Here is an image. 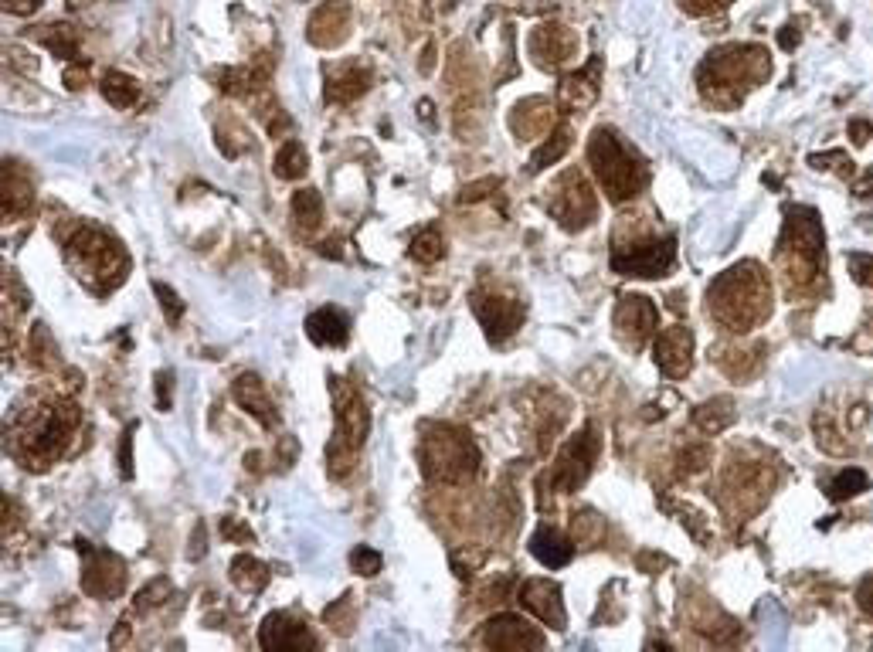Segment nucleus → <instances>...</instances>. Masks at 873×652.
Instances as JSON below:
<instances>
[{
	"instance_id": "f257e3e1",
	"label": "nucleus",
	"mask_w": 873,
	"mask_h": 652,
	"mask_svg": "<svg viewBox=\"0 0 873 652\" xmlns=\"http://www.w3.org/2000/svg\"><path fill=\"white\" fill-rule=\"evenodd\" d=\"M707 303L724 326L751 330L772 313V286L758 262H738L714 279Z\"/></svg>"
},
{
	"instance_id": "f03ea898",
	"label": "nucleus",
	"mask_w": 873,
	"mask_h": 652,
	"mask_svg": "<svg viewBox=\"0 0 873 652\" xmlns=\"http://www.w3.org/2000/svg\"><path fill=\"white\" fill-rule=\"evenodd\" d=\"M65 262L75 272V279L96 296H106L123 286L130 272V255L109 231L85 225L65 242Z\"/></svg>"
},
{
	"instance_id": "7ed1b4c3",
	"label": "nucleus",
	"mask_w": 873,
	"mask_h": 652,
	"mask_svg": "<svg viewBox=\"0 0 873 652\" xmlns=\"http://www.w3.org/2000/svg\"><path fill=\"white\" fill-rule=\"evenodd\" d=\"M79 422H82V411L75 401L68 398L51 401L34 422H28L14 435L11 452L21 459L24 469H48L51 462H58L68 452Z\"/></svg>"
},
{
	"instance_id": "20e7f679",
	"label": "nucleus",
	"mask_w": 873,
	"mask_h": 652,
	"mask_svg": "<svg viewBox=\"0 0 873 652\" xmlns=\"http://www.w3.org/2000/svg\"><path fill=\"white\" fill-rule=\"evenodd\" d=\"M588 160L602 184V191L609 201L622 204L632 201L639 191H646L649 184V167L636 150H629L612 130H595L588 140Z\"/></svg>"
},
{
	"instance_id": "39448f33",
	"label": "nucleus",
	"mask_w": 873,
	"mask_h": 652,
	"mask_svg": "<svg viewBox=\"0 0 873 652\" xmlns=\"http://www.w3.org/2000/svg\"><path fill=\"white\" fill-rule=\"evenodd\" d=\"M330 394H333V442L327 445V469L337 479H344L354 469V459L361 452L371 428V411H367L364 394L354 388L344 377H330Z\"/></svg>"
},
{
	"instance_id": "423d86ee",
	"label": "nucleus",
	"mask_w": 873,
	"mask_h": 652,
	"mask_svg": "<svg viewBox=\"0 0 873 652\" xmlns=\"http://www.w3.org/2000/svg\"><path fill=\"white\" fill-rule=\"evenodd\" d=\"M418 462H422V473L429 476L432 483L462 486L476 476L479 449L476 442L469 439V432H462V428L435 425V428H425L422 442H418Z\"/></svg>"
},
{
	"instance_id": "0eeeda50",
	"label": "nucleus",
	"mask_w": 873,
	"mask_h": 652,
	"mask_svg": "<svg viewBox=\"0 0 873 652\" xmlns=\"http://www.w3.org/2000/svg\"><path fill=\"white\" fill-rule=\"evenodd\" d=\"M602 456V435H598L595 425H585L575 439H568V445L558 452V462L551 466V473L544 476V483L554 489V493H575V489L585 486V479L595 473V462Z\"/></svg>"
},
{
	"instance_id": "6e6552de",
	"label": "nucleus",
	"mask_w": 873,
	"mask_h": 652,
	"mask_svg": "<svg viewBox=\"0 0 873 652\" xmlns=\"http://www.w3.org/2000/svg\"><path fill=\"white\" fill-rule=\"evenodd\" d=\"M700 72H710V89H704L707 96H721V89H734L738 82L755 85V79L768 75V51H761L755 45H734V48H721L707 58Z\"/></svg>"
},
{
	"instance_id": "1a4fd4ad",
	"label": "nucleus",
	"mask_w": 873,
	"mask_h": 652,
	"mask_svg": "<svg viewBox=\"0 0 873 652\" xmlns=\"http://www.w3.org/2000/svg\"><path fill=\"white\" fill-rule=\"evenodd\" d=\"M547 211L554 214V221L564 228V231H581L595 221V191L585 184V177L578 170H568V174L558 177L554 184L551 197H547Z\"/></svg>"
},
{
	"instance_id": "9d476101",
	"label": "nucleus",
	"mask_w": 873,
	"mask_h": 652,
	"mask_svg": "<svg viewBox=\"0 0 873 652\" xmlns=\"http://www.w3.org/2000/svg\"><path fill=\"white\" fill-rule=\"evenodd\" d=\"M676 262V238H646L629 248H615L612 252V272L632 279H659L673 269Z\"/></svg>"
},
{
	"instance_id": "9b49d317",
	"label": "nucleus",
	"mask_w": 873,
	"mask_h": 652,
	"mask_svg": "<svg viewBox=\"0 0 873 652\" xmlns=\"http://www.w3.org/2000/svg\"><path fill=\"white\" fill-rule=\"evenodd\" d=\"M79 551L85 554V568H82V591L89 598H99V602H109V598H119L126 588V561L113 551H102V547H92L89 540H79Z\"/></svg>"
},
{
	"instance_id": "f8f14e48",
	"label": "nucleus",
	"mask_w": 873,
	"mask_h": 652,
	"mask_svg": "<svg viewBox=\"0 0 873 652\" xmlns=\"http://www.w3.org/2000/svg\"><path fill=\"white\" fill-rule=\"evenodd\" d=\"M778 252H792L795 262H802L809 272H816L823 265V225H819V214L812 208L785 211V231Z\"/></svg>"
},
{
	"instance_id": "ddd939ff",
	"label": "nucleus",
	"mask_w": 873,
	"mask_h": 652,
	"mask_svg": "<svg viewBox=\"0 0 873 652\" xmlns=\"http://www.w3.org/2000/svg\"><path fill=\"white\" fill-rule=\"evenodd\" d=\"M473 313L483 323V333L490 343H507L524 323V303L513 296H496L476 289L473 293Z\"/></svg>"
},
{
	"instance_id": "4468645a",
	"label": "nucleus",
	"mask_w": 873,
	"mask_h": 652,
	"mask_svg": "<svg viewBox=\"0 0 873 652\" xmlns=\"http://www.w3.org/2000/svg\"><path fill=\"white\" fill-rule=\"evenodd\" d=\"M615 333H619L622 343H629V347H643V343H649L656 337V326H659V310L656 303L649 296H622L619 306H615Z\"/></svg>"
},
{
	"instance_id": "2eb2a0df",
	"label": "nucleus",
	"mask_w": 873,
	"mask_h": 652,
	"mask_svg": "<svg viewBox=\"0 0 873 652\" xmlns=\"http://www.w3.org/2000/svg\"><path fill=\"white\" fill-rule=\"evenodd\" d=\"M479 639H483V646L500 649V652L544 649L541 629H534V625L520 619V615H493V619L483 625V636Z\"/></svg>"
},
{
	"instance_id": "dca6fc26",
	"label": "nucleus",
	"mask_w": 873,
	"mask_h": 652,
	"mask_svg": "<svg viewBox=\"0 0 873 652\" xmlns=\"http://www.w3.org/2000/svg\"><path fill=\"white\" fill-rule=\"evenodd\" d=\"M653 360L666 377H687L693 367V333L687 326H666L653 340Z\"/></svg>"
},
{
	"instance_id": "f3484780",
	"label": "nucleus",
	"mask_w": 873,
	"mask_h": 652,
	"mask_svg": "<svg viewBox=\"0 0 873 652\" xmlns=\"http://www.w3.org/2000/svg\"><path fill=\"white\" fill-rule=\"evenodd\" d=\"M306 38L316 48H340L350 38V4L347 0H323L310 14Z\"/></svg>"
},
{
	"instance_id": "a211bd4d",
	"label": "nucleus",
	"mask_w": 873,
	"mask_h": 652,
	"mask_svg": "<svg viewBox=\"0 0 873 652\" xmlns=\"http://www.w3.org/2000/svg\"><path fill=\"white\" fill-rule=\"evenodd\" d=\"M259 646L269 652H296V649H316V639L310 636L306 622L293 619L289 612L265 615L259 629Z\"/></svg>"
},
{
	"instance_id": "6ab92c4d",
	"label": "nucleus",
	"mask_w": 873,
	"mask_h": 652,
	"mask_svg": "<svg viewBox=\"0 0 873 652\" xmlns=\"http://www.w3.org/2000/svg\"><path fill=\"white\" fill-rule=\"evenodd\" d=\"M520 605L527 608L534 619H541L551 629H564L568 625V615H564V598L561 588L547 578H530L524 588H520Z\"/></svg>"
},
{
	"instance_id": "aec40b11",
	"label": "nucleus",
	"mask_w": 873,
	"mask_h": 652,
	"mask_svg": "<svg viewBox=\"0 0 873 652\" xmlns=\"http://www.w3.org/2000/svg\"><path fill=\"white\" fill-rule=\"evenodd\" d=\"M231 398L238 401V408L248 411L262 428H276L279 425V411L272 405L269 391H265L259 374H238L235 384H231Z\"/></svg>"
},
{
	"instance_id": "412c9836",
	"label": "nucleus",
	"mask_w": 873,
	"mask_h": 652,
	"mask_svg": "<svg viewBox=\"0 0 873 652\" xmlns=\"http://www.w3.org/2000/svg\"><path fill=\"white\" fill-rule=\"evenodd\" d=\"M0 191H4L0 201H4L7 218H11V221L24 218V214L31 211V204H34V177H31V170L24 167V163H17V160H7L4 174H0Z\"/></svg>"
},
{
	"instance_id": "4be33fe9",
	"label": "nucleus",
	"mask_w": 873,
	"mask_h": 652,
	"mask_svg": "<svg viewBox=\"0 0 873 652\" xmlns=\"http://www.w3.org/2000/svg\"><path fill=\"white\" fill-rule=\"evenodd\" d=\"M530 51H534L537 65L554 68L571 58V51H575V34L564 28V24H541V28L530 34Z\"/></svg>"
},
{
	"instance_id": "5701e85b",
	"label": "nucleus",
	"mask_w": 873,
	"mask_h": 652,
	"mask_svg": "<svg viewBox=\"0 0 873 652\" xmlns=\"http://www.w3.org/2000/svg\"><path fill=\"white\" fill-rule=\"evenodd\" d=\"M598 85H602V58H592L581 72L568 75V79L561 82L558 89V102L568 113H575V109H588L598 96Z\"/></svg>"
},
{
	"instance_id": "b1692460",
	"label": "nucleus",
	"mask_w": 873,
	"mask_h": 652,
	"mask_svg": "<svg viewBox=\"0 0 873 652\" xmlns=\"http://www.w3.org/2000/svg\"><path fill=\"white\" fill-rule=\"evenodd\" d=\"M306 337L316 347H344L350 337V316L340 306H320L306 316Z\"/></svg>"
},
{
	"instance_id": "393cba45",
	"label": "nucleus",
	"mask_w": 873,
	"mask_h": 652,
	"mask_svg": "<svg viewBox=\"0 0 873 652\" xmlns=\"http://www.w3.org/2000/svg\"><path fill=\"white\" fill-rule=\"evenodd\" d=\"M371 89V72L357 65H340L337 72L327 75V102L333 106H347V102L361 99Z\"/></svg>"
},
{
	"instance_id": "a878e982",
	"label": "nucleus",
	"mask_w": 873,
	"mask_h": 652,
	"mask_svg": "<svg viewBox=\"0 0 873 652\" xmlns=\"http://www.w3.org/2000/svg\"><path fill=\"white\" fill-rule=\"evenodd\" d=\"M530 554H534L544 568H564V564L575 557V540L564 537L561 530L554 527H541L530 537Z\"/></svg>"
},
{
	"instance_id": "bb28decb",
	"label": "nucleus",
	"mask_w": 873,
	"mask_h": 652,
	"mask_svg": "<svg viewBox=\"0 0 873 652\" xmlns=\"http://www.w3.org/2000/svg\"><path fill=\"white\" fill-rule=\"evenodd\" d=\"M231 581H235V588L245 591V595H259V591L272 581V571L265 568L259 557L238 554L235 561H231Z\"/></svg>"
},
{
	"instance_id": "cd10ccee",
	"label": "nucleus",
	"mask_w": 873,
	"mask_h": 652,
	"mask_svg": "<svg viewBox=\"0 0 873 652\" xmlns=\"http://www.w3.org/2000/svg\"><path fill=\"white\" fill-rule=\"evenodd\" d=\"M38 41L45 45L55 58L65 62H79V31L72 24H45V31H38Z\"/></svg>"
},
{
	"instance_id": "c85d7f7f",
	"label": "nucleus",
	"mask_w": 873,
	"mask_h": 652,
	"mask_svg": "<svg viewBox=\"0 0 873 652\" xmlns=\"http://www.w3.org/2000/svg\"><path fill=\"white\" fill-rule=\"evenodd\" d=\"M99 89H102V99L113 102L116 109H133L136 102H140V82L126 72H106Z\"/></svg>"
},
{
	"instance_id": "c756f323",
	"label": "nucleus",
	"mask_w": 873,
	"mask_h": 652,
	"mask_svg": "<svg viewBox=\"0 0 873 652\" xmlns=\"http://www.w3.org/2000/svg\"><path fill=\"white\" fill-rule=\"evenodd\" d=\"M731 422H734L731 398H710L693 411V425H697L704 435H721L724 428H731Z\"/></svg>"
},
{
	"instance_id": "7c9ffc66",
	"label": "nucleus",
	"mask_w": 873,
	"mask_h": 652,
	"mask_svg": "<svg viewBox=\"0 0 873 652\" xmlns=\"http://www.w3.org/2000/svg\"><path fill=\"white\" fill-rule=\"evenodd\" d=\"M28 360L38 371H51L58 367V343L51 337V330L45 323H34L28 333Z\"/></svg>"
},
{
	"instance_id": "2f4dec72",
	"label": "nucleus",
	"mask_w": 873,
	"mask_h": 652,
	"mask_svg": "<svg viewBox=\"0 0 873 652\" xmlns=\"http://www.w3.org/2000/svg\"><path fill=\"white\" fill-rule=\"evenodd\" d=\"M272 170H276L279 180H299L310 170V157H306L303 143L299 140H286L276 153V160H272Z\"/></svg>"
},
{
	"instance_id": "473e14b6",
	"label": "nucleus",
	"mask_w": 873,
	"mask_h": 652,
	"mask_svg": "<svg viewBox=\"0 0 873 652\" xmlns=\"http://www.w3.org/2000/svg\"><path fill=\"white\" fill-rule=\"evenodd\" d=\"M408 255H412L415 262H422V265H432V262L445 259V238H442V231L435 228V225L418 228L415 235H412V245H408Z\"/></svg>"
},
{
	"instance_id": "72a5a7b5",
	"label": "nucleus",
	"mask_w": 873,
	"mask_h": 652,
	"mask_svg": "<svg viewBox=\"0 0 873 652\" xmlns=\"http://www.w3.org/2000/svg\"><path fill=\"white\" fill-rule=\"evenodd\" d=\"M293 218L303 231H313L323 221V194L316 187H303L293 194Z\"/></svg>"
},
{
	"instance_id": "f704fd0d",
	"label": "nucleus",
	"mask_w": 873,
	"mask_h": 652,
	"mask_svg": "<svg viewBox=\"0 0 873 652\" xmlns=\"http://www.w3.org/2000/svg\"><path fill=\"white\" fill-rule=\"evenodd\" d=\"M568 147H571V136H568V130H554L551 136H547V143L541 150L534 153V157H530V170H534V174H541L544 167H551V163H558L564 153H568Z\"/></svg>"
},
{
	"instance_id": "c9c22d12",
	"label": "nucleus",
	"mask_w": 873,
	"mask_h": 652,
	"mask_svg": "<svg viewBox=\"0 0 873 652\" xmlns=\"http://www.w3.org/2000/svg\"><path fill=\"white\" fill-rule=\"evenodd\" d=\"M602 530H605V523L595 510L571 513V540H578V544H598V540H602Z\"/></svg>"
},
{
	"instance_id": "e433bc0d",
	"label": "nucleus",
	"mask_w": 873,
	"mask_h": 652,
	"mask_svg": "<svg viewBox=\"0 0 873 652\" xmlns=\"http://www.w3.org/2000/svg\"><path fill=\"white\" fill-rule=\"evenodd\" d=\"M323 622L330 625L337 636H350L357 625V612H354V602H350V595L337 598L333 605H327V612H323Z\"/></svg>"
},
{
	"instance_id": "4c0bfd02",
	"label": "nucleus",
	"mask_w": 873,
	"mask_h": 652,
	"mask_svg": "<svg viewBox=\"0 0 873 652\" xmlns=\"http://www.w3.org/2000/svg\"><path fill=\"white\" fill-rule=\"evenodd\" d=\"M867 486L870 479L863 469H846V473H840L829 483V500H853V496H860Z\"/></svg>"
},
{
	"instance_id": "58836bf2",
	"label": "nucleus",
	"mask_w": 873,
	"mask_h": 652,
	"mask_svg": "<svg viewBox=\"0 0 873 652\" xmlns=\"http://www.w3.org/2000/svg\"><path fill=\"white\" fill-rule=\"evenodd\" d=\"M170 581L167 578H153L150 585H143L140 588V595H136V602H133V608L136 612H150V608H157V605H164L167 598H170Z\"/></svg>"
},
{
	"instance_id": "ea45409f",
	"label": "nucleus",
	"mask_w": 873,
	"mask_h": 652,
	"mask_svg": "<svg viewBox=\"0 0 873 652\" xmlns=\"http://www.w3.org/2000/svg\"><path fill=\"white\" fill-rule=\"evenodd\" d=\"M218 527H221V537H225L228 544H252V540H255L252 527H248L242 517H231V513L221 517Z\"/></svg>"
},
{
	"instance_id": "a19ab883",
	"label": "nucleus",
	"mask_w": 873,
	"mask_h": 652,
	"mask_svg": "<svg viewBox=\"0 0 873 652\" xmlns=\"http://www.w3.org/2000/svg\"><path fill=\"white\" fill-rule=\"evenodd\" d=\"M350 564H354L357 574H364V578H374V574L381 571L384 557L374 551V547H354V554H350Z\"/></svg>"
},
{
	"instance_id": "79ce46f5",
	"label": "nucleus",
	"mask_w": 873,
	"mask_h": 652,
	"mask_svg": "<svg viewBox=\"0 0 873 652\" xmlns=\"http://www.w3.org/2000/svg\"><path fill=\"white\" fill-rule=\"evenodd\" d=\"M153 293L160 296V306H164V313H167V323H181V316H184V299L177 296L170 286H164V282H153Z\"/></svg>"
},
{
	"instance_id": "37998d69",
	"label": "nucleus",
	"mask_w": 873,
	"mask_h": 652,
	"mask_svg": "<svg viewBox=\"0 0 873 652\" xmlns=\"http://www.w3.org/2000/svg\"><path fill=\"white\" fill-rule=\"evenodd\" d=\"M707 462H710L707 445H690V449L680 452V473L693 476V473H700V469H707Z\"/></svg>"
},
{
	"instance_id": "c03bdc74",
	"label": "nucleus",
	"mask_w": 873,
	"mask_h": 652,
	"mask_svg": "<svg viewBox=\"0 0 873 652\" xmlns=\"http://www.w3.org/2000/svg\"><path fill=\"white\" fill-rule=\"evenodd\" d=\"M62 82H65L68 92H82L85 85H89V62H85V58H79V62H68Z\"/></svg>"
},
{
	"instance_id": "a18cd8bd",
	"label": "nucleus",
	"mask_w": 873,
	"mask_h": 652,
	"mask_svg": "<svg viewBox=\"0 0 873 652\" xmlns=\"http://www.w3.org/2000/svg\"><path fill=\"white\" fill-rule=\"evenodd\" d=\"M133 435L136 425H126L123 439H119V473H123V479H133Z\"/></svg>"
},
{
	"instance_id": "49530a36",
	"label": "nucleus",
	"mask_w": 873,
	"mask_h": 652,
	"mask_svg": "<svg viewBox=\"0 0 873 652\" xmlns=\"http://www.w3.org/2000/svg\"><path fill=\"white\" fill-rule=\"evenodd\" d=\"M496 187H500V180H496V177H486V180H479V184L462 187L459 204H476V201H483V197L490 194V191H496Z\"/></svg>"
},
{
	"instance_id": "de8ad7c7",
	"label": "nucleus",
	"mask_w": 873,
	"mask_h": 652,
	"mask_svg": "<svg viewBox=\"0 0 873 652\" xmlns=\"http://www.w3.org/2000/svg\"><path fill=\"white\" fill-rule=\"evenodd\" d=\"M170 405H174V374L160 371L157 374V408L170 411Z\"/></svg>"
},
{
	"instance_id": "09e8293b",
	"label": "nucleus",
	"mask_w": 873,
	"mask_h": 652,
	"mask_svg": "<svg viewBox=\"0 0 873 652\" xmlns=\"http://www.w3.org/2000/svg\"><path fill=\"white\" fill-rule=\"evenodd\" d=\"M45 7V0H4V11L14 17H31Z\"/></svg>"
},
{
	"instance_id": "8fccbe9b",
	"label": "nucleus",
	"mask_w": 873,
	"mask_h": 652,
	"mask_svg": "<svg viewBox=\"0 0 873 652\" xmlns=\"http://www.w3.org/2000/svg\"><path fill=\"white\" fill-rule=\"evenodd\" d=\"M850 265H853V279L873 289V259H867V255H853Z\"/></svg>"
},
{
	"instance_id": "3c124183",
	"label": "nucleus",
	"mask_w": 873,
	"mask_h": 652,
	"mask_svg": "<svg viewBox=\"0 0 873 652\" xmlns=\"http://www.w3.org/2000/svg\"><path fill=\"white\" fill-rule=\"evenodd\" d=\"M857 605H860L867 615H873V574H870V578H863V581H860V588H857Z\"/></svg>"
},
{
	"instance_id": "603ef678",
	"label": "nucleus",
	"mask_w": 873,
	"mask_h": 652,
	"mask_svg": "<svg viewBox=\"0 0 873 652\" xmlns=\"http://www.w3.org/2000/svg\"><path fill=\"white\" fill-rule=\"evenodd\" d=\"M659 564H670V561H666L663 554H653V551H643V554H639V571H646V574H656V568H659Z\"/></svg>"
},
{
	"instance_id": "864d4df0",
	"label": "nucleus",
	"mask_w": 873,
	"mask_h": 652,
	"mask_svg": "<svg viewBox=\"0 0 873 652\" xmlns=\"http://www.w3.org/2000/svg\"><path fill=\"white\" fill-rule=\"evenodd\" d=\"M204 551H208V544H204V523H198V530H194V537H191V557L194 561H201Z\"/></svg>"
},
{
	"instance_id": "5fc2aeb1",
	"label": "nucleus",
	"mask_w": 873,
	"mask_h": 652,
	"mask_svg": "<svg viewBox=\"0 0 873 652\" xmlns=\"http://www.w3.org/2000/svg\"><path fill=\"white\" fill-rule=\"evenodd\" d=\"M126 642H130V622L123 619V622H119V629H116V636H109V646H113V649H123Z\"/></svg>"
},
{
	"instance_id": "6e6d98bb",
	"label": "nucleus",
	"mask_w": 873,
	"mask_h": 652,
	"mask_svg": "<svg viewBox=\"0 0 873 652\" xmlns=\"http://www.w3.org/2000/svg\"><path fill=\"white\" fill-rule=\"evenodd\" d=\"M320 255H327V259H340V242L337 238H327V242H320Z\"/></svg>"
},
{
	"instance_id": "4d7b16f0",
	"label": "nucleus",
	"mask_w": 873,
	"mask_h": 652,
	"mask_svg": "<svg viewBox=\"0 0 873 652\" xmlns=\"http://www.w3.org/2000/svg\"><path fill=\"white\" fill-rule=\"evenodd\" d=\"M778 45H782V48H795V45H799V31H795L792 24H789V28L778 34Z\"/></svg>"
},
{
	"instance_id": "13d9d810",
	"label": "nucleus",
	"mask_w": 873,
	"mask_h": 652,
	"mask_svg": "<svg viewBox=\"0 0 873 652\" xmlns=\"http://www.w3.org/2000/svg\"><path fill=\"white\" fill-rule=\"evenodd\" d=\"M850 130H853V140H857V143H867V133H870V126H867V123H853Z\"/></svg>"
},
{
	"instance_id": "bf43d9fd",
	"label": "nucleus",
	"mask_w": 873,
	"mask_h": 652,
	"mask_svg": "<svg viewBox=\"0 0 873 652\" xmlns=\"http://www.w3.org/2000/svg\"><path fill=\"white\" fill-rule=\"evenodd\" d=\"M870 187H873V170L867 174V180H863V184H857V197H867V194H873Z\"/></svg>"
},
{
	"instance_id": "052dcab7",
	"label": "nucleus",
	"mask_w": 873,
	"mask_h": 652,
	"mask_svg": "<svg viewBox=\"0 0 873 652\" xmlns=\"http://www.w3.org/2000/svg\"><path fill=\"white\" fill-rule=\"evenodd\" d=\"M432 55H435V48L429 45V48H425V58H422V72H425V75L432 72Z\"/></svg>"
},
{
	"instance_id": "680f3d73",
	"label": "nucleus",
	"mask_w": 873,
	"mask_h": 652,
	"mask_svg": "<svg viewBox=\"0 0 873 652\" xmlns=\"http://www.w3.org/2000/svg\"><path fill=\"white\" fill-rule=\"evenodd\" d=\"M418 116H422V119H432V102H429V99L418 102Z\"/></svg>"
},
{
	"instance_id": "e2e57ef3",
	"label": "nucleus",
	"mask_w": 873,
	"mask_h": 652,
	"mask_svg": "<svg viewBox=\"0 0 873 652\" xmlns=\"http://www.w3.org/2000/svg\"><path fill=\"white\" fill-rule=\"evenodd\" d=\"M710 4H714V0H704V4H700V11H707ZM717 4H727V0H717ZM690 7H693V11H697V0H690Z\"/></svg>"
}]
</instances>
